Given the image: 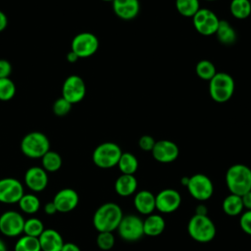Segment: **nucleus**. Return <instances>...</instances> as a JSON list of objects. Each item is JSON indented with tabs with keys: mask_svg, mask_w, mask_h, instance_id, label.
Masks as SVG:
<instances>
[{
	"mask_svg": "<svg viewBox=\"0 0 251 251\" xmlns=\"http://www.w3.org/2000/svg\"><path fill=\"white\" fill-rule=\"evenodd\" d=\"M61 251H80V248L73 242H66L64 243Z\"/></svg>",
	"mask_w": 251,
	"mask_h": 251,
	"instance_id": "a19ab883",
	"label": "nucleus"
},
{
	"mask_svg": "<svg viewBox=\"0 0 251 251\" xmlns=\"http://www.w3.org/2000/svg\"><path fill=\"white\" fill-rule=\"evenodd\" d=\"M0 251H7V246L2 239H0Z\"/></svg>",
	"mask_w": 251,
	"mask_h": 251,
	"instance_id": "a18cd8bd",
	"label": "nucleus"
},
{
	"mask_svg": "<svg viewBox=\"0 0 251 251\" xmlns=\"http://www.w3.org/2000/svg\"><path fill=\"white\" fill-rule=\"evenodd\" d=\"M123 151L114 142H103L99 144L92 153L93 163L101 169H110L118 165Z\"/></svg>",
	"mask_w": 251,
	"mask_h": 251,
	"instance_id": "423d86ee",
	"label": "nucleus"
},
{
	"mask_svg": "<svg viewBox=\"0 0 251 251\" xmlns=\"http://www.w3.org/2000/svg\"><path fill=\"white\" fill-rule=\"evenodd\" d=\"M188 180H189V177H187V176H184V177H182L181 178V184H183V185H187V183H188Z\"/></svg>",
	"mask_w": 251,
	"mask_h": 251,
	"instance_id": "49530a36",
	"label": "nucleus"
},
{
	"mask_svg": "<svg viewBox=\"0 0 251 251\" xmlns=\"http://www.w3.org/2000/svg\"><path fill=\"white\" fill-rule=\"evenodd\" d=\"M205 1H217V0H205Z\"/></svg>",
	"mask_w": 251,
	"mask_h": 251,
	"instance_id": "09e8293b",
	"label": "nucleus"
},
{
	"mask_svg": "<svg viewBox=\"0 0 251 251\" xmlns=\"http://www.w3.org/2000/svg\"><path fill=\"white\" fill-rule=\"evenodd\" d=\"M77 59H79V58H78L77 55H76L75 52H73L72 50L67 54V60H68V62H70V63H75V62L77 61Z\"/></svg>",
	"mask_w": 251,
	"mask_h": 251,
	"instance_id": "c03bdc74",
	"label": "nucleus"
},
{
	"mask_svg": "<svg viewBox=\"0 0 251 251\" xmlns=\"http://www.w3.org/2000/svg\"><path fill=\"white\" fill-rule=\"evenodd\" d=\"M117 230L124 240L128 242L137 241L144 235L143 220L136 215L124 216Z\"/></svg>",
	"mask_w": 251,
	"mask_h": 251,
	"instance_id": "6e6552de",
	"label": "nucleus"
},
{
	"mask_svg": "<svg viewBox=\"0 0 251 251\" xmlns=\"http://www.w3.org/2000/svg\"><path fill=\"white\" fill-rule=\"evenodd\" d=\"M42 168L46 172H56L58 171L62 166V158L59 153L55 151L49 150L47 153H45L41 158Z\"/></svg>",
	"mask_w": 251,
	"mask_h": 251,
	"instance_id": "cd10ccee",
	"label": "nucleus"
},
{
	"mask_svg": "<svg viewBox=\"0 0 251 251\" xmlns=\"http://www.w3.org/2000/svg\"><path fill=\"white\" fill-rule=\"evenodd\" d=\"M50 150V141L48 137L40 131H31L25 134L21 141V151L31 159L42 158Z\"/></svg>",
	"mask_w": 251,
	"mask_h": 251,
	"instance_id": "39448f33",
	"label": "nucleus"
},
{
	"mask_svg": "<svg viewBox=\"0 0 251 251\" xmlns=\"http://www.w3.org/2000/svg\"><path fill=\"white\" fill-rule=\"evenodd\" d=\"M250 1V4H251V0H249Z\"/></svg>",
	"mask_w": 251,
	"mask_h": 251,
	"instance_id": "8fccbe9b",
	"label": "nucleus"
},
{
	"mask_svg": "<svg viewBox=\"0 0 251 251\" xmlns=\"http://www.w3.org/2000/svg\"><path fill=\"white\" fill-rule=\"evenodd\" d=\"M176 11L183 17L192 18L200 9L199 0H176Z\"/></svg>",
	"mask_w": 251,
	"mask_h": 251,
	"instance_id": "c85d7f7f",
	"label": "nucleus"
},
{
	"mask_svg": "<svg viewBox=\"0 0 251 251\" xmlns=\"http://www.w3.org/2000/svg\"><path fill=\"white\" fill-rule=\"evenodd\" d=\"M151 153L157 162L167 164L172 163L177 159L179 149L174 141L162 139L156 141Z\"/></svg>",
	"mask_w": 251,
	"mask_h": 251,
	"instance_id": "2eb2a0df",
	"label": "nucleus"
},
{
	"mask_svg": "<svg viewBox=\"0 0 251 251\" xmlns=\"http://www.w3.org/2000/svg\"><path fill=\"white\" fill-rule=\"evenodd\" d=\"M189 194L196 200L204 202L214 193V184L211 178L204 174H195L189 177L186 185Z\"/></svg>",
	"mask_w": 251,
	"mask_h": 251,
	"instance_id": "0eeeda50",
	"label": "nucleus"
},
{
	"mask_svg": "<svg viewBox=\"0 0 251 251\" xmlns=\"http://www.w3.org/2000/svg\"><path fill=\"white\" fill-rule=\"evenodd\" d=\"M8 25V18L6 14L2 11H0V32L3 31Z\"/></svg>",
	"mask_w": 251,
	"mask_h": 251,
	"instance_id": "79ce46f5",
	"label": "nucleus"
},
{
	"mask_svg": "<svg viewBox=\"0 0 251 251\" xmlns=\"http://www.w3.org/2000/svg\"><path fill=\"white\" fill-rule=\"evenodd\" d=\"M230 14L238 20H244L251 14V4L249 0H231L229 4Z\"/></svg>",
	"mask_w": 251,
	"mask_h": 251,
	"instance_id": "a878e982",
	"label": "nucleus"
},
{
	"mask_svg": "<svg viewBox=\"0 0 251 251\" xmlns=\"http://www.w3.org/2000/svg\"><path fill=\"white\" fill-rule=\"evenodd\" d=\"M22 182L14 177H4L0 179V202L5 204L18 203L24 195Z\"/></svg>",
	"mask_w": 251,
	"mask_h": 251,
	"instance_id": "4468645a",
	"label": "nucleus"
},
{
	"mask_svg": "<svg viewBox=\"0 0 251 251\" xmlns=\"http://www.w3.org/2000/svg\"><path fill=\"white\" fill-rule=\"evenodd\" d=\"M166 227V223L164 218L159 214H150L143 221V230L144 235L147 236H158L160 235Z\"/></svg>",
	"mask_w": 251,
	"mask_h": 251,
	"instance_id": "4be33fe9",
	"label": "nucleus"
},
{
	"mask_svg": "<svg viewBox=\"0 0 251 251\" xmlns=\"http://www.w3.org/2000/svg\"><path fill=\"white\" fill-rule=\"evenodd\" d=\"M189 236L197 242H210L216 236V226L208 215H193L187 224Z\"/></svg>",
	"mask_w": 251,
	"mask_h": 251,
	"instance_id": "7ed1b4c3",
	"label": "nucleus"
},
{
	"mask_svg": "<svg viewBox=\"0 0 251 251\" xmlns=\"http://www.w3.org/2000/svg\"><path fill=\"white\" fill-rule=\"evenodd\" d=\"M99 47L97 36L91 32L77 33L72 40L71 50L75 52L78 58H87L96 53Z\"/></svg>",
	"mask_w": 251,
	"mask_h": 251,
	"instance_id": "9d476101",
	"label": "nucleus"
},
{
	"mask_svg": "<svg viewBox=\"0 0 251 251\" xmlns=\"http://www.w3.org/2000/svg\"><path fill=\"white\" fill-rule=\"evenodd\" d=\"M102 1H105V2H113L114 0H102Z\"/></svg>",
	"mask_w": 251,
	"mask_h": 251,
	"instance_id": "de8ad7c7",
	"label": "nucleus"
},
{
	"mask_svg": "<svg viewBox=\"0 0 251 251\" xmlns=\"http://www.w3.org/2000/svg\"><path fill=\"white\" fill-rule=\"evenodd\" d=\"M226 184L230 193L242 196L251 190V169L243 164L230 166L226 173Z\"/></svg>",
	"mask_w": 251,
	"mask_h": 251,
	"instance_id": "f03ea898",
	"label": "nucleus"
},
{
	"mask_svg": "<svg viewBox=\"0 0 251 251\" xmlns=\"http://www.w3.org/2000/svg\"><path fill=\"white\" fill-rule=\"evenodd\" d=\"M155 143H156V140L151 135H148V134L142 135L138 140V146L143 151H150L151 152Z\"/></svg>",
	"mask_w": 251,
	"mask_h": 251,
	"instance_id": "e433bc0d",
	"label": "nucleus"
},
{
	"mask_svg": "<svg viewBox=\"0 0 251 251\" xmlns=\"http://www.w3.org/2000/svg\"><path fill=\"white\" fill-rule=\"evenodd\" d=\"M12 73L11 63L6 59H0V78L9 77Z\"/></svg>",
	"mask_w": 251,
	"mask_h": 251,
	"instance_id": "4c0bfd02",
	"label": "nucleus"
},
{
	"mask_svg": "<svg viewBox=\"0 0 251 251\" xmlns=\"http://www.w3.org/2000/svg\"><path fill=\"white\" fill-rule=\"evenodd\" d=\"M218 40L224 45H231L236 41V32L232 25L226 20H220L219 26L215 33Z\"/></svg>",
	"mask_w": 251,
	"mask_h": 251,
	"instance_id": "5701e85b",
	"label": "nucleus"
},
{
	"mask_svg": "<svg viewBox=\"0 0 251 251\" xmlns=\"http://www.w3.org/2000/svg\"><path fill=\"white\" fill-rule=\"evenodd\" d=\"M44 229V225L39 219L29 218L25 221L23 232L25 233V235L38 238Z\"/></svg>",
	"mask_w": 251,
	"mask_h": 251,
	"instance_id": "2f4dec72",
	"label": "nucleus"
},
{
	"mask_svg": "<svg viewBox=\"0 0 251 251\" xmlns=\"http://www.w3.org/2000/svg\"><path fill=\"white\" fill-rule=\"evenodd\" d=\"M243 207L246 210H251V190L241 196Z\"/></svg>",
	"mask_w": 251,
	"mask_h": 251,
	"instance_id": "58836bf2",
	"label": "nucleus"
},
{
	"mask_svg": "<svg viewBox=\"0 0 251 251\" xmlns=\"http://www.w3.org/2000/svg\"><path fill=\"white\" fill-rule=\"evenodd\" d=\"M20 209L26 214H35L40 208V200L34 194H24L19 200Z\"/></svg>",
	"mask_w": 251,
	"mask_h": 251,
	"instance_id": "bb28decb",
	"label": "nucleus"
},
{
	"mask_svg": "<svg viewBox=\"0 0 251 251\" xmlns=\"http://www.w3.org/2000/svg\"><path fill=\"white\" fill-rule=\"evenodd\" d=\"M192 23L198 33L209 36L216 33L220 20L212 10L200 8L192 17Z\"/></svg>",
	"mask_w": 251,
	"mask_h": 251,
	"instance_id": "1a4fd4ad",
	"label": "nucleus"
},
{
	"mask_svg": "<svg viewBox=\"0 0 251 251\" xmlns=\"http://www.w3.org/2000/svg\"><path fill=\"white\" fill-rule=\"evenodd\" d=\"M15 251H41L37 237L28 235L21 236L15 245Z\"/></svg>",
	"mask_w": 251,
	"mask_h": 251,
	"instance_id": "7c9ffc66",
	"label": "nucleus"
},
{
	"mask_svg": "<svg viewBox=\"0 0 251 251\" xmlns=\"http://www.w3.org/2000/svg\"><path fill=\"white\" fill-rule=\"evenodd\" d=\"M114 13L124 21L133 20L139 13V0H114L112 2Z\"/></svg>",
	"mask_w": 251,
	"mask_h": 251,
	"instance_id": "a211bd4d",
	"label": "nucleus"
},
{
	"mask_svg": "<svg viewBox=\"0 0 251 251\" xmlns=\"http://www.w3.org/2000/svg\"><path fill=\"white\" fill-rule=\"evenodd\" d=\"M16 94V84L10 77L0 78V101H9Z\"/></svg>",
	"mask_w": 251,
	"mask_h": 251,
	"instance_id": "473e14b6",
	"label": "nucleus"
},
{
	"mask_svg": "<svg viewBox=\"0 0 251 251\" xmlns=\"http://www.w3.org/2000/svg\"><path fill=\"white\" fill-rule=\"evenodd\" d=\"M195 72L198 77L204 80H210L216 74L217 70L215 65L209 60H200L195 67Z\"/></svg>",
	"mask_w": 251,
	"mask_h": 251,
	"instance_id": "c756f323",
	"label": "nucleus"
},
{
	"mask_svg": "<svg viewBox=\"0 0 251 251\" xmlns=\"http://www.w3.org/2000/svg\"><path fill=\"white\" fill-rule=\"evenodd\" d=\"M52 201L54 202L58 212L68 213L73 211L77 206L79 197L75 189L63 188L55 194Z\"/></svg>",
	"mask_w": 251,
	"mask_h": 251,
	"instance_id": "dca6fc26",
	"label": "nucleus"
},
{
	"mask_svg": "<svg viewBox=\"0 0 251 251\" xmlns=\"http://www.w3.org/2000/svg\"><path fill=\"white\" fill-rule=\"evenodd\" d=\"M124 217L122 208L114 202L102 204L93 215V226L98 232L117 230Z\"/></svg>",
	"mask_w": 251,
	"mask_h": 251,
	"instance_id": "f257e3e1",
	"label": "nucleus"
},
{
	"mask_svg": "<svg viewBox=\"0 0 251 251\" xmlns=\"http://www.w3.org/2000/svg\"><path fill=\"white\" fill-rule=\"evenodd\" d=\"M207 213H208V208L204 204H199L196 207V209H195V214L196 215H203V216H205V215H207Z\"/></svg>",
	"mask_w": 251,
	"mask_h": 251,
	"instance_id": "37998d69",
	"label": "nucleus"
},
{
	"mask_svg": "<svg viewBox=\"0 0 251 251\" xmlns=\"http://www.w3.org/2000/svg\"><path fill=\"white\" fill-rule=\"evenodd\" d=\"M86 94V86L83 79L77 75H69L62 86V97L71 104L80 102Z\"/></svg>",
	"mask_w": 251,
	"mask_h": 251,
	"instance_id": "f8f14e48",
	"label": "nucleus"
},
{
	"mask_svg": "<svg viewBox=\"0 0 251 251\" xmlns=\"http://www.w3.org/2000/svg\"><path fill=\"white\" fill-rule=\"evenodd\" d=\"M239 225L245 233L251 235V210H246L244 213H241Z\"/></svg>",
	"mask_w": 251,
	"mask_h": 251,
	"instance_id": "c9c22d12",
	"label": "nucleus"
},
{
	"mask_svg": "<svg viewBox=\"0 0 251 251\" xmlns=\"http://www.w3.org/2000/svg\"><path fill=\"white\" fill-rule=\"evenodd\" d=\"M38 240L41 251H61L65 243L62 235L53 228L44 229Z\"/></svg>",
	"mask_w": 251,
	"mask_h": 251,
	"instance_id": "6ab92c4d",
	"label": "nucleus"
},
{
	"mask_svg": "<svg viewBox=\"0 0 251 251\" xmlns=\"http://www.w3.org/2000/svg\"><path fill=\"white\" fill-rule=\"evenodd\" d=\"M117 166L122 174L134 175L138 169V160L132 153L123 152Z\"/></svg>",
	"mask_w": 251,
	"mask_h": 251,
	"instance_id": "393cba45",
	"label": "nucleus"
},
{
	"mask_svg": "<svg viewBox=\"0 0 251 251\" xmlns=\"http://www.w3.org/2000/svg\"><path fill=\"white\" fill-rule=\"evenodd\" d=\"M234 80L232 76L226 73L217 72V74L209 80V94L211 98L218 103L228 101L234 92Z\"/></svg>",
	"mask_w": 251,
	"mask_h": 251,
	"instance_id": "20e7f679",
	"label": "nucleus"
},
{
	"mask_svg": "<svg viewBox=\"0 0 251 251\" xmlns=\"http://www.w3.org/2000/svg\"><path fill=\"white\" fill-rule=\"evenodd\" d=\"M133 205L138 213L148 216L156 210L155 195L149 190H140L134 194Z\"/></svg>",
	"mask_w": 251,
	"mask_h": 251,
	"instance_id": "aec40b11",
	"label": "nucleus"
},
{
	"mask_svg": "<svg viewBox=\"0 0 251 251\" xmlns=\"http://www.w3.org/2000/svg\"><path fill=\"white\" fill-rule=\"evenodd\" d=\"M72 106L73 104H71L68 100H66L64 97H60L53 103L52 110L56 116L63 117L70 113V111L72 110Z\"/></svg>",
	"mask_w": 251,
	"mask_h": 251,
	"instance_id": "f704fd0d",
	"label": "nucleus"
},
{
	"mask_svg": "<svg viewBox=\"0 0 251 251\" xmlns=\"http://www.w3.org/2000/svg\"><path fill=\"white\" fill-rule=\"evenodd\" d=\"M96 243L101 250H105V251L110 250L115 245V236L113 232H109V231L99 232L96 238Z\"/></svg>",
	"mask_w": 251,
	"mask_h": 251,
	"instance_id": "72a5a7b5",
	"label": "nucleus"
},
{
	"mask_svg": "<svg viewBox=\"0 0 251 251\" xmlns=\"http://www.w3.org/2000/svg\"><path fill=\"white\" fill-rule=\"evenodd\" d=\"M138 182L134 175L122 174L115 181V191L123 197H127L135 193Z\"/></svg>",
	"mask_w": 251,
	"mask_h": 251,
	"instance_id": "412c9836",
	"label": "nucleus"
},
{
	"mask_svg": "<svg viewBox=\"0 0 251 251\" xmlns=\"http://www.w3.org/2000/svg\"><path fill=\"white\" fill-rule=\"evenodd\" d=\"M223 210L225 214L230 217H235L238 215H241L244 207L242 203L241 196L235 195L232 193H229L223 201L222 204Z\"/></svg>",
	"mask_w": 251,
	"mask_h": 251,
	"instance_id": "b1692460",
	"label": "nucleus"
},
{
	"mask_svg": "<svg viewBox=\"0 0 251 251\" xmlns=\"http://www.w3.org/2000/svg\"><path fill=\"white\" fill-rule=\"evenodd\" d=\"M156 210L163 214H170L178 209L181 204V196L174 188H165L155 195Z\"/></svg>",
	"mask_w": 251,
	"mask_h": 251,
	"instance_id": "ddd939ff",
	"label": "nucleus"
},
{
	"mask_svg": "<svg viewBox=\"0 0 251 251\" xmlns=\"http://www.w3.org/2000/svg\"><path fill=\"white\" fill-rule=\"evenodd\" d=\"M44 212L47 214V215H54L55 213H57V208L54 204L53 201H50L48 203H46L44 205Z\"/></svg>",
	"mask_w": 251,
	"mask_h": 251,
	"instance_id": "ea45409f",
	"label": "nucleus"
},
{
	"mask_svg": "<svg viewBox=\"0 0 251 251\" xmlns=\"http://www.w3.org/2000/svg\"><path fill=\"white\" fill-rule=\"evenodd\" d=\"M25 185L34 192L44 190L48 184L47 172L41 167H31L25 174Z\"/></svg>",
	"mask_w": 251,
	"mask_h": 251,
	"instance_id": "f3484780",
	"label": "nucleus"
},
{
	"mask_svg": "<svg viewBox=\"0 0 251 251\" xmlns=\"http://www.w3.org/2000/svg\"><path fill=\"white\" fill-rule=\"evenodd\" d=\"M25 219L17 211L9 210L0 215V232L8 237H16L23 233Z\"/></svg>",
	"mask_w": 251,
	"mask_h": 251,
	"instance_id": "9b49d317",
	"label": "nucleus"
}]
</instances>
